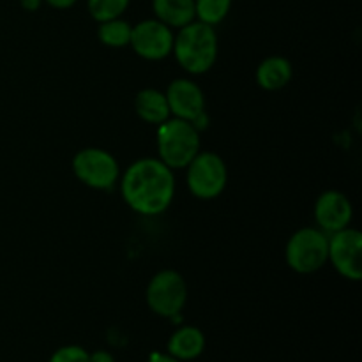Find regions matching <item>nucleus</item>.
I'll use <instances>...</instances> for the list:
<instances>
[{
  "label": "nucleus",
  "mask_w": 362,
  "mask_h": 362,
  "mask_svg": "<svg viewBox=\"0 0 362 362\" xmlns=\"http://www.w3.org/2000/svg\"><path fill=\"white\" fill-rule=\"evenodd\" d=\"M329 260L346 279L362 278V235L356 228H343L329 239Z\"/></svg>",
  "instance_id": "nucleus-8"
},
{
  "label": "nucleus",
  "mask_w": 362,
  "mask_h": 362,
  "mask_svg": "<svg viewBox=\"0 0 362 362\" xmlns=\"http://www.w3.org/2000/svg\"><path fill=\"white\" fill-rule=\"evenodd\" d=\"M134 52L145 60H161L172 53V28L159 20H144L131 30V41Z\"/></svg>",
  "instance_id": "nucleus-9"
},
{
  "label": "nucleus",
  "mask_w": 362,
  "mask_h": 362,
  "mask_svg": "<svg viewBox=\"0 0 362 362\" xmlns=\"http://www.w3.org/2000/svg\"><path fill=\"white\" fill-rule=\"evenodd\" d=\"M187 168V187L202 200L218 198L225 191L228 172L226 165L216 152H198Z\"/></svg>",
  "instance_id": "nucleus-5"
},
{
  "label": "nucleus",
  "mask_w": 362,
  "mask_h": 362,
  "mask_svg": "<svg viewBox=\"0 0 362 362\" xmlns=\"http://www.w3.org/2000/svg\"><path fill=\"white\" fill-rule=\"evenodd\" d=\"M156 20L170 28H182L194 21V0H152Z\"/></svg>",
  "instance_id": "nucleus-14"
},
{
  "label": "nucleus",
  "mask_w": 362,
  "mask_h": 362,
  "mask_svg": "<svg viewBox=\"0 0 362 362\" xmlns=\"http://www.w3.org/2000/svg\"><path fill=\"white\" fill-rule=\"evenodd\" d=\"M168 108L175 119L194 122L202 113H205V95L194 81L180 78L173 80L166 88Z\"/></svg>",
  "instance_id": "nucleus-10"
},
{
  "label": "nucleus",
  "mask_w": 362,
  "mask_h": 362,
  "mask_svg": "<svg viewBox=\"0 0 362 362\" xmlns=\"http://www.w3.org/2000/svg\"><path fill=\"white\" fill-rule=\"evenodd\" d=\"M122 197L134 212L158 216L170 207L175 194L172 168L161 159H138L124 172L120 182Z\"/></svg>",
  "instance_id": "nucleus-1"
},
{
  "label": "nucleus",
  "mask_w": 362,
  "mask_h": 362,
  "mask_svg": "<svg viewBox=\"0 0 362 362\" xmlns=\"http://www.w3.org/2000/svg\"><path fill=\"white\" fill-rule=\"evenodd\" d=\"M88 362H115V361H113L112 354L105 352V350H99V352L88 354Z\"/></svg>",
  "instance_id": "nucleus-20"
},
{
  "label": "nucleus",
  "mask_w": 362,
  "mask_h": 362,
  "mask_svg": "<svg viewBox=\"0 0 362 362\" xmlns=\"http://www.w3.org/2000/svg\"><path fill=\"white\" fill-rule=\"evenodd\" d=\"M205 349V336L197 327H182L172 334L168 341L170 356L177 361L197 359Z\"/></svg>",
  "instance_id": "nucleus-13"
},
{
  "label": "nucleus",
  "mask_w": 362,
  "mask_h": 362,
  "mask_svg": "<svg viewBox=\"0 0 362 362\" xmlns=\"http://www.w3.org/2000/svg\"><path fill=\"white\" fill-rule=\"evenodd\" d=\"M173 55L184 71L204 74L218 59V34L214 27L202 21H191L173 35Z\"/></svg>",
  "instance_id": "nucleus-2"
},
{
  "label": "nucleus",
  "mask_w": 362,
  "mask_h": 362,
  "mask_svg": "<svg viewBox=\"0 0 362 362\" xmlns=\"http://www.w3.org/2000/svg\"><path fill=\"white\" fill-rule=\"evenodd\" d=\"M232 0H194V16L207 25H218L228 16Z\"/></svg>",
  "instance_id": "nucleus-17"
},
{
  "label": "nucleus",
  "mask_w": 362,
  "mask_h": 362,
  "mask_svg": "<svg viewBox=\"0 0 362 362\" xmlns=\"http://www.w3.org/2000/svg\"><path fill=\"white\" fill-rule=\"evenodd\" d=\"M73 172L78 180L94 189H110L120 177L117 159L103 148H83L73 158Z\"/></svg>",
  "instance_id": "nucleus-6"
},
{
  "label": "nucleus",
  "mask_w": 362,
  "mask_h": 362,
  "mask_svg": "<svg viewBox=\"0 0 362 362\" xmlns=\"http://www.w3.org/2000/svg\"><path fill=\"white\" fill-rule=\"evenodd\" d=\"M42 2L55 7V9H69V7H73L76 4V0H42Z\"/></svg>",
  "instance_id": "nucleus-21"
},
{
  "label": "nucleus",
  "mask_w": 362,
  "mask_h": 362,
  "mask_svg": "<svg viewBox=\"0 0 362 362\" xmlns=\"http://www.w3.org/2000/svg\"><path fill=\"white\" fill-rule=\"evenodd\" d=\"M131 30H133V27L127 21L115 18V20L99 23L98 37L103 45L110 46V48H122V46L129 45Z\"/></svg>",
  "instance_id": "nucleus-16"
},
{
  "label": "nucleus",
  "mask_w": 362,
  "mask_h": 362,
  "mask_svg": "<svg viewBox=\"0 0 362 362\" xmlns=\"http://www.w3.org/2000/svg\"><path fill=\"white\" fill-rule=\"evenodd\" d=\"M129 2L131 0H87V7L90 16L101 23L122 16Z\"/></svg>",
  "instance_id": "nucleus-18"
},
{
  "label": "nucleus",
  "mask_w": 362,
  "mask_h": 362,
  "mask_svg": "<svg viewBox=\"0 0 362 362\" xmlns=\"http://www.w3.org/2000/svg\"><path fill=\"white\" fill-rule=\"evenodd\" d=\"M292 64L285 57H269L258 66L257 83L264 90H279L292 80Z\"/></svg>",
  "instance_id": "nucleus-15"
},
{
  "label": "nucleus",
  "mask_w": 362,
  "mask_h": 362,
  "mask_svg": "<svg viewBox=\"0 0 362 362\" xmlns=\"http://www.w3.org/2000/svg\"><path fill=\"white\" fill-rule=\"evenodd\" d=\"M286 264L299 274L320 271L329 260V237L317 228H300L290 237L285 250Z\"/></svg>",
  "instance_id": "nucleus-4"
},
{
  "label": "nucleus",
  "mask_w": 362,
  "mask_h": 362,
  "mask_svg": "<svg viewBox=\"0 0 362 362\" xmlns=\"http://www.w3.org/2000/svg\"><path fill=\"white\" fill-rule=\"evenodd\" d=\"M148 362H179L172 356H163V354H152Z\"/></svg>",
  "instance_id": "nucleus-23"
},
{
  "label": "nucleus",
  "mask_w": 362,
  "mask_h": 362,
  "mask_svg": "<svg viewBox=\"0 0 362 362\" xmlns=\"http://www.w3.org/2000/svg\"><path fill=\"white\" fill-rule=\"evenodd\" d=\"M158 152L168 168H186L200 152V131L187 120H165L159 124Z\"/></svg>",
  "instance_id": "nucleus-3"
},
{
  "label": "nucleus",
  "mask_w": 362,
  "mask_h": 362,
  "mask_svg": "<svg viewBox=\"0 0 362 362\" xmlns=\"http://www.w3.org/2000/svg\"><path fill=\"white\" fill-rule=\"evenodd\" d=\"M134 110L144 122L163 124L170 119V108L166 95L156 88H144L134 99Z\"/></svg>",
  "instance_id": "nucleus-12"
},
{
  "label": "nucleus",
  "mask_w": 362,
  "mask_h": 362,
  "mask_svg": "<svg viewBox=\"0 0 362 362\" xmlns=\"http://www.w3.org/2000/svg\"><path fill=\"white\" fill-rule=\"evenodd\" d=\"M21 7L27 11H37L39 7H41L42 0H20Z\"/></svg>",
  "instance_id": "nucleus-22"
},
{
  "label": "nucleus",
  "mask_w": 362,
  "mask_h": 362,
  "mask_svg": "<svg viewBox=\"0 0 362 362\" xmlns=\"http://www.w3.org/2000/svg\"><path fill=\"white\" fill-rule=\"evenodd\" d=\"M352 216V204L339 191H325L315 204V219L322 232L334 233L343 228H349Z\"/></svg>",
  "instance_id": "nucleus-11"
},
{
  "label": "nucleus",
  "mask_w": 362,
  "mask_h": 362,
  "mask_svg": "<svg viewBox=\"0 0 362 362\" xmlns=\"http://www.w3.org/2000/svg\"><path fill=\"white\" fill-rule=\"evenodd\" d=\"M187 299V286L175 271H161L147 286V304L159 317L172 318L180 313Z\"/></svg>",
  "instance_id": "nucleus-7"
},
{
  "label": "nucleus",
  "mask_w": 362,
  "mask_h": 362,
  "mask_svg": "<svg viewBox=\"0 0 362 362\" xmlns=\"http://www.w3.org/2000/svg\"><path fill=\"white\" fill-rule=\"evenodd\" d=\"M49 362H88V354L81 346H62L52 356Z\"/></svg>",
  "instance_id": "nucleus-19"
}]
</instances>
